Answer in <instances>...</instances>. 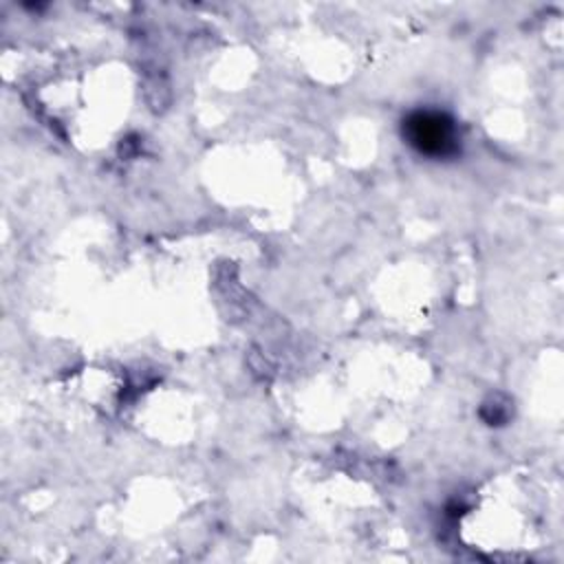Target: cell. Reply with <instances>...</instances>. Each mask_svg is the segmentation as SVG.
Instances as JSON below:
<instances>
[{"mask_svg": "<svg viewBox=\"0 0 564 564\" xmlns=\"http://www.w3.org/2000/svg\"><path fill=\"white\" fill-rule=\"evenodd\" d=\"M403 134L408 143L414 145L421 154L441 159L452 156L458 150V132L454 121L436 110L412 112L403 121Z\"/></svg>", "mask_w": 564, "mask_h": 564, "instance_id": "cell-1", "label": "cell"}]
</instances>
